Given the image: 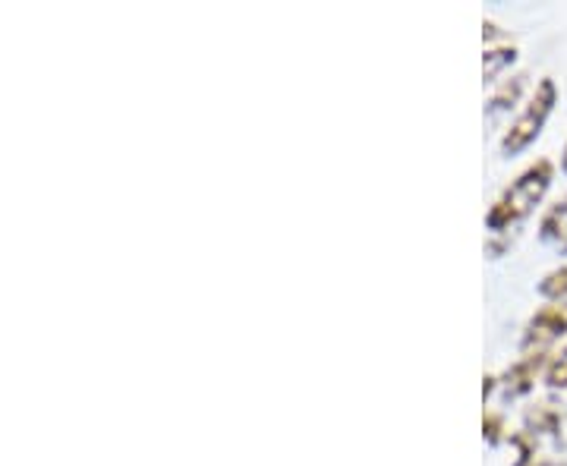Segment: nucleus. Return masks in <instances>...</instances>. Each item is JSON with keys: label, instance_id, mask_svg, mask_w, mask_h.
<instances>
[{"label": "nucleus", "instance_id": "nucleus-1", "mask_svg": "<svg viewBox=\"0 0 567 466\" xmlns=\"http://www.w3.org/2000/svg\"><path fill=\"white\" fill-rule=\"evenodd\" d=\"M555 183V164L548 158L527 164L514 180L502 189V196L492 203L486 211V227L492 234H505L511 227H517L520 221H527L529 215L536 211V205H543Z\"/></svg>", "mask_w": 567, "mask_h": 466}, {"label": "nucleus", "instance_id": "nucleus-2", "mask_svg": "<svg viewBox=\"0 0 567 466\" xmlns=\"http://www.w3.org/2000/svg\"><path fill=\"white\" fill-rule=\"evenodd\" d=\"M555 104H558V82L551 76H543L529 92L524 107L517 111V117L507 123V130L502 133V155L514 158V155L527 152L529 145L543 136L548 117L555 114Z\"/></svg>", "mask_w": 567, "mask_h": 466}, {"label": "nucleus", "instance_id": "nucleus-3", "mask_svg": "<svg viewBox=\"0 0 567 466\" xmlns=\"http://www.w3.org/2000/svg\"><path fill=\"white\" fill-rule=\"evenodd\" d=\"M567 338V300H551V303L539 306L529 322L524 324L520 334V350L533 353V350H548L555 341Z\"/></svg>", "mask_w": 567, "mask_h": 466}, {"label": "nucleus", "instance_id": "nucleus-4", "mask_svg": "<svg viewBox=\"0 0 567 466\" xmlns=\"http://www.w3.org/2000/svg\"><path fill=\"white\" fill-rule=\"evenodd\" d=\"M548 360H551L548 350H533V353H524L517 363L507 365V372L498 379L505 397H524V394H529L536 387V382H539V375H546Z\"/></svg>", "mask_w": 567, "mask_h": 466}, {"label": "nucleus", "instance_id": "nucleus-5", "mask_svg": "<svg viewBox=\"0 0 567 466\" xmlns=\"http://www.w3.org/2000/svg\"><path fill=\"white\" fill-rule=\"evenodd\" d=\"M527 73H514V76H507V80L498 82V89L492 92V99H488L486 104L488 117H498V114H505L511 107H517L524 89H527Z\"/></svg>", "mask_w": 567, "mask_h": 466}, {"label": "nucleus", "instance_id": "nucleus-6", "mask_svg": "<svg viewBox=\"0 0 567 466\" xmlns=\"http://www.w3.org/2000/svg\"><path fill=\"white\" fill-rule=\"evenodd\" d=\"M539 240L543 244H567V193L546 208L539 218Z\"/></svg>", "mask_w": 567, "mask_h": 466}, {"label": "nucleus", "instance_id": "nucleus-7", "mask_svg": "<svg viewBox=\"0 0 567 466\" xmlns=\"http://www.w3.org/2000/svg\"><path fill=\"white\" fill-rule=\"evenodd\" d=\"M517 44L514 41H502V44H492L486 48V54H483V80L486 85L492 82H502V73H505L511 63L517 61Z\"/></svg>", "mask_w": 567, "mask_h": 466}, {"label": "nucleus", "instance_id": "nucleus-8", "mask_svg": "<svg viewBox=\"0 0 567 466\" xmlns=\"http://www.w3.org/2000/svg\"><path fill=\"white\" fill-rule=\"evenodd\" d=\"M529 435H558L561 432V410L555 404H536L527 410Z\"/></svg>", "mask_w": 567, "mask_h": 466}, {"label": "nucleus", "instance_id": "nucleus-9", "mask_svg": "<svg viewBox=\"0 0 567 466\" xmlns=\"http://www.w3.org/2000/svg\"><path fill=\"white\" fill-rule=\"evenodd\" d=\"M536 290H539V297H546V303H551V300H567V265L551 268L546 278L536 284Z\"/></svg>", "mask_w": 567, "mask_h": 466}, {"label": "nucleus", "instance_id": "nucleus-10", "mask_svg": "<svg viewBox=\"0 0 567 466\" xmlns=\"http://www.w3.org/2000/svg\"><path fill=\"white\" fill-rule=\"evenodd\" d=\"M543 382H546L548 391H567V344L558 353H551Z\"/></svg>", "mask_w": 567, "mask_h": 466}, {"label": "nucleus", "instance_id": "nucleus-11", "mask_svg": "<svg viewBox=\"0 0 567 466\" xmlns=\"http://www.w3.org/2000/svg\"><path fill=\"white\" fill-rule=\"evenodd\" d=\"M511 445L517 447V464L511 466H533L536 464V435L529 432H517V435H507Z\"/></svg>", "mask_w": 567, "mask_h": 466}, {"label": "nucleus", "instance_id": "nucleus-12", "mask_svg": "<svg viewBox=\"0 0 567 466\" xmlns=\"http://www.w3.org/2000/svg\"><path fill=\"white\" fill-rule=\"evenodd\" d=\"M483 435H486L488 445H502L505 442V416L488 410L486 416H483Z\"/></svg>", "mask_w": 567, "mask_h": 466}, {"label": "nucleus", "instance_id": "nucleus-13", "mask_svg": "<svg viewBox=\"0 0 567 466\" xmlns=\"http://www.w3.org/2000/svg\"><path fill=\"white\" fill-rule=\"evenodd\" d=\"M483 39H486V48H492V44H502V41H507V35L502 32V25H498V22L486 20L483 22Z\"/></svg>", "mask_w": 567, "mask_h": 466}, {"label": "nucleus", "instance_id": "nucleus-14", "mask_svg": "<svg viewBox=\"0 0 567 466\" xmlns=\"http://www.w3.org/2000/svg\"><path fill=\"white\" fill-rule=\"evenodd\" d=\"M495 387H498V379H495V375H486V385H483V397H492V391H495Z\"/></svg>", "mask_w": 567, "mask_h": 466}, {"label": "nucleus", "instance_id": "nucleus-15", "mask_svg": "<svg viewBox=\"0 0 567 466\" xmlns=\"http://www.w3.org/2000/svg\"><path fill=\"white\" fill-rule=\"evenodd\" d=\"M561 174H567V143L565 148H561Z\"/></svg>", "mask_w": 567, "mask_h": 466}, {"label": "nucleus", "instance_id": "nucleus-16", "mask_svg": "<svg viewBox=\"0 0 567 466\" xmlns=\"http://www.w3.org/2000/svg\"><path fill=\"white\" fill-rule=\"evenodd\" d=\"M533 466H561V464H555V460H536Z\"/></svg>", "mask_w": 567, "mask_h": 466}]
</instances>
